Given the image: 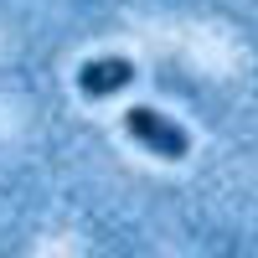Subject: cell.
Returning <instances> with one entry per match:
<instances>
[{"label": "cell", "instance_id": "1", "mask_svg": "<svg viewBox=\"0 0 258 258\" xmlns=\"http://www.w3.org/2000/svg\"><path fill=\"white\" fill-rule=\"evenodd\" d=\"M124 129H129V140H135V145H145L150 155H160V160H186V155H191V135H186L176 119L145 109V103L124 109Z\"/></svg>", "mask_w": 258, "mask_h": 258}, {"label": "cell", "instance_id": "2", "mask_svg": "<svg viewBox=\"0 0 258 258\" xmlns=\"http://www.w3.org/2000/svg\"><path fill=\"white\" fill-rule=\"evenodd\" d=\"M129 83H135V68H129L124 57H93V62H83V68H78L83 98H109V93L129 88Z\"/></svg>", "mask_w": 258, "mask_h": 258}]
</instances>
